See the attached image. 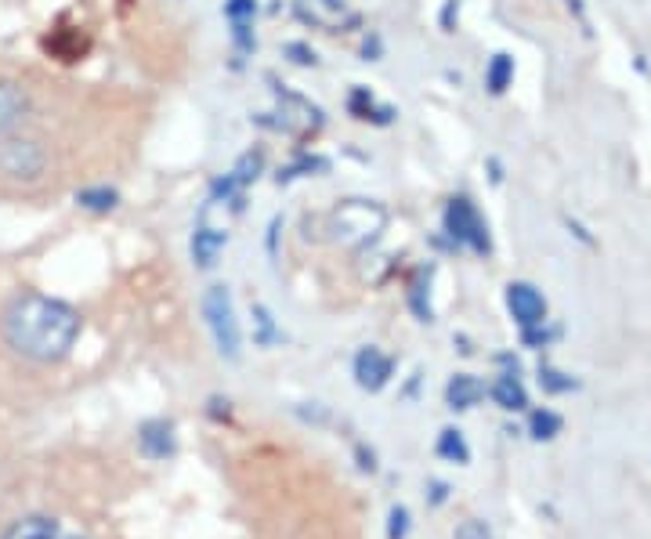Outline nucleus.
<instances>
[{
    "mask_svg": "<svg viewBox=\"0 0 651 539\" xmlns=\"http://www.w3.org/2000/svg\"><path fill=\"white\" fill-rule=\"evenodd\" d=\"M257 170H261V152H246V156L235 163V170H232V181L243 188V185H250V181L257 178Z\"/></svg>",
    "mask_w": 651,
    "mask_h": 539,
    "instance_id": "nucleus-19",
    "label": "nucleus"
},
{
    "mask_svg": "<svg viewBox=\"0 0 651 539\" xmlns=\"http://www.w3.org/2000/svg\"><path fill=\"white\" fill-rule=\"evenodd\" d=\"M225 242H228V232L199 224V228L192 232V264H196V268H214L217 257H221V250H225Z\"/></svg>",
    "mask_w": 651,
    "mask_h": 539,
    "instance_id": "nucleus-11",
    "label": "nucleus"
},
{
    "mask_svg": "<svg viewBox=\"0 0 651 539\" xmlns=\"http://www.w3.org/2000/svg\"><path fill=\"white\" fill-rule=\"evenodd\" d=\"M445 232H449L453 242H467L478 253H489V246H492L489 242V228H485V221L478 217V210H474V203L467 196H456L445 206Z\"/></svg>",
    "mask_w": 651,
    "mask_h": 539,
    "instance_id": "nucleus-5",
    "label": "nucleus"
},
{
    "mask_svg": "<svg viewBox=\"0 0 651 539\" xmlns=\"http://www.w3.org/2000/svg\"><path fill=\"white\" fill-rule=\"evenodd\" d=\"M30 113V95L15 80H0V138L15 134V127Z\"/></svg>",
    "mask_w": 651,
    "mask_h": 539,
    "instance_id": "nucleus-9",
    "label": "nucleus"
},
{
    "mask_svg": "<svg viewBox=\"0 0 651 539\" xmlns=\"http://www.w3.org/2000/svg\"><path fill=\"white\" fill-rule=\"evenodd\" d=\"M322 5H326V8H334V12H341V8H344V0H322Z\"/></svg>",
    "mask_w": 651,
    "mask_h": 539,
    "instance_id": "nucleus-25",
    "label": "nucleus"
},
{
    "mask_svg": "<svg viewBox=\"0 0 651 539\" xmlns=\"http://www.w3.org/2000/svg\"><path fill=\"white\" fill-rule=\"evenodd\" d=\"M514 84V59L510 55H492L489 69H485V87L492 95H503Z\"/></svg>",
    "mask_w": 651,
    "mask_h": 539,
    "instance_id": "nucleus-15",
    "label": "nucleus"
},
{
    "mask_svg": "<svg viewBox=\"0 0 651 539\" xmlns=\"http://www.w3.org/2000/svg\"><path fill=\"white\" fill-rule=\"evenodd\" d=\"M48 170V149L26 134L0 138V178L12 181H37Z\"/></svg>",
    "mask_w": 651,
    "mask_h": 539,
    "instance_id": "nucleus-3",
    "label": "nucleus"
},
{
    "mask_svg": "<svg viewBox=\"0 0 651 539\" xmlns=\"http://www.w3.org/2000/svg\"><path fill=\"white\" fill-rule=\"evenodd\" d=\"M539 384H543L546 391H572V388H575L572 377H564V373H557V370H550V366L539 370Z\"/></svg>",
    "mask_w": 651,
    "mask_h": 539,
    "instance_id": "nucleus-21",
    "label": "nucleus"
},
{
    "mask_svg": "<svg viewBox=\"0 0 651 539\" xmlns=\"http://www.w3.org/2000/svg\"><path fill=\"white\" fill-rule=\"evenodd\" d=\"M406 532H409V510H406V507H395V510H391L388 539H406Z\"/></svg>",
    "mask_w": 651,
    "mask_h": 539,
    "instance_id": "nucleus-22",
    "label": "nucleus"
},
{
    "mask_svg": "<svg viewBox=\"0 0 651 539\" xmlns=\"http://www.w3.org/2000/svg\"><path fill=\"white\" fill-rule=\"evenodd\" d=\"M0 539H84L77 528H69L62 517H51V514H30V517H19Z\"/></svg>",
    "mask_w": 651,
    "mask_h": 539,
    "instance_id": "nucleus-7",
    "label": "nucleus"
},
{
    "mask_svg": "<svg viewBox=\"0 0 651 539\" xmlns=\"http://www.w3.org/2000/svg\"><path fill=\"white\" fill-rule=\"evenodd\" d=\"M528 431H532L536 442H550V438H557V431H561V416L550 413V409H536L532 420H528Z\"/></svg>",
    "mask_w": 651,
    "mask_h": 539,
    "instance_id": "nucleus-18",
    "label": "nucleus"
},
{
    "mask_svg": "<svg viewBox=\"0 0 651 539\" xmlns=\"http://www.w3.org/2000/svg\"><path fill=\"white\" fill-rule=\"evenodd\" d=\"M485 398V384L478 380V377H471V373H456L453 380H449V388H445V402H449V409H474L478 402Z\"/></svg>",
    "mask_w": 651,
    "mask_h": 539,
    "instance_id": "nucleus-12",
    "label": "nucleus"
},
{
    "mask_svg": "<svg viewBox=\"0 0 651 539\" xmlns=\"http://www.w3.org/2000/svg\"><path fill=\"white\" fill-rule=\"evenodd\" d=\"M391 373H395V362L381 348H362L355 355V380L362 391H381L391 380Z\"/></svg>",
    "mask_w": 651,
    "mask_h": 539,
    "instance_id": "nucleus-8",
    "label": "nucleus"
},
{
    "mask_svg": "<svg viewBox=\"0 0 651 539\" xmlns=\"http://www.w3.org/2000/svg\"><path fill=\"white\" fill-rule=\"evenodd\" d=\"M286 55L297 62V66H315V51L307 44H286Z\"/></svg>",
    "mask_w": 651,
    "mask_h": 539,
    "instance_id": "nucleus-24",
    "label": "nucleus"
},
{
    "mask_svg": "<svg viewBox=\"0 0 651 539\" xmlns=\"http://www.w3.org/2000/svg\"><path fill=\"white\" fill-rule=\"evenodd\" d=\"M257 0H225V19L228 23H253Z\"/></svg>",
    "mask_w": 651,
    "mask_h": 539,
    "instance_id": "nucleus-20",
    "label": "nucleus"
},
{
    "mask_svg": "<svg viewBox=\"0 0 651 539\" xmlns=\"http://www.w3.org/2000/svg\"><path fill=\"white\" fill-rule=\"evenodd\" d=\"M77 203L84 206V210H95V214H109L116 203H120V196L113 192V188H105V185H98V188H84V192H77Z\"/></svg>",
    "mask_w": 651,
    "mask_h": 539,
    "instance_id": "nucleus-16",
    "label": "nucleus"
},
{
    "mask_svg": "<svg viewBox=\"0 0 651 539\" xmlns=\"http://www.w3.org/2000/svg\"><path fill=\"white\" fill-rule=\"evenodd\" d=\"M0 330H5L8 348L19 352L23 359L59 362L73 352V344L84 330V319L66 301H55L44 294H23L8 305L5 319H0Z\"/></svg>",
    "mask_w": 651,
    "mask_h": 539,
    "instance_id": "nucleus-1",
    "label": "nucleus"
},
{
    "mask_svg": "<svg viewBox=\"0 0 651 539\" xmlns=\"http://www.w3.org/2000/svg\"><path fill=\"white\" fill-rule=\"evenodd\" d=\"M507 308L514 315V323L521 330H532V326H543L546 323V301L536 287L528 283H510L507 287Z\"/></svg>",
    "mask_w": 651,
    "mask_h": 539,
    "instance_id": "nucleus-6",
    "label": "nucleus"
},
{
    "mask_svg": "<svg viewBox=\"0 0 651 539\" xmlns=\"http://www.w3.org/2000/svg\"><path fill=\"white\" fill-rule=\"evenodd\" d=\"M492 398H496L500 409H510V413H518V409L528 406V395H525V388H521V380H518L514 373H507V377H500V380L492 384Z\"/></svg>",
    "mask_w": 651,
    "mask_h": 539,
    "instance_id": "nucleus-14",
    "label": "nucleus"
},
{
    "mask_svg": "<svg viewBox=\"0 0 651 539\" xmlns=\"http://www.w3.org/2000/svg\"><path fill=\"white\" fill-rule=\"evenodd\" d=\"M438 456L453 460V463H467L471 460V449H467V442H463V434L456 427H445L438 434Z\"/></svg>",
    "mask_w": 651,
    "mask_h": 539,
    "instance_id": "nucleus-17",
    "label": "nucleus"
},
{
    "mask_svg": "<svg viewBox=\"0 0 651 539\" xmlns=\"http://www.w3.org/2000/svg\"><path fill=\"white\" fill-rule=\"evenodd\" d=\"M348 109H352V116H355V120H373V123H391V116H395V109L377 105V102H373V95H370L366 87H355V91H352Z\"/></svg>",
    "mask_w": 651,
    "mask_h": 539,
    "instance_id": "nucleus-13",
    "label": "nucleus"
},
{
    "mask_svg": "<svg viewBox=\"0 0 651 539\" xmlns=\"http://www.w3.org/2000/svg\"><path fill=\"white\" fill-rule=\"evenodd\" d=\"M138 449L149 456V460H167V456H174V427L167 424V420H149V424H142V431H138Z\"/></svg>",
    "mask_w": 651,
    "mask_h": 539,
    "instance_id": "nucleus-10",
    "label": "nucleus"
},
{
    "mask_svg": "<svg viewBox=\"0 0 651 539\" xmlns=\"http://www.w3.org/2000/svg\"><path fill=\"white\" fill-rule=\"evenodd\" d=\"M453 539H492V535H489L485 521H474V517H471V521H463V525L453 532Z\"/></svg>",
    "mask_w": 651,
    "mask_h": 539,
    "instance_id": "nucleus-23",
    "label": "nucleus"
},
{
    "mask_svg": "<svg viewBox=\"0 0 651 539\" xmlns=\"http://www.w3.org/2000/svg\"><path fill=\"white\" fill-rule=\"evenodd\" d=\"M203 319H206V330H210L217 352H221L225 359H239L243 333H239V319H235L228 287H210V290L203 294Z\"/></svg>",
    "mask_w": 651,
    "mask_h": 539,
    "instance_id": "nucleus-2",
    "label": "nucleus"
},
{
    "mask_svg": "<svg viewBox=\"0 0 651 539\" xmlns=\"http://www.w3.org/2000/svg\"><path fill=\"white\" fill-rule=\"evenodd\" d=\"M334 228H337V239L348 242V246H366L381 235L384 228V210L373 206V203H362V199H352L344 203L337 214H334Z\"/></svg>",
    "mask_w": 651,
    "mask_h": 539,
    "instance_id": "nucleus-4",
    "label": "nucleus"
}]
</instances>
